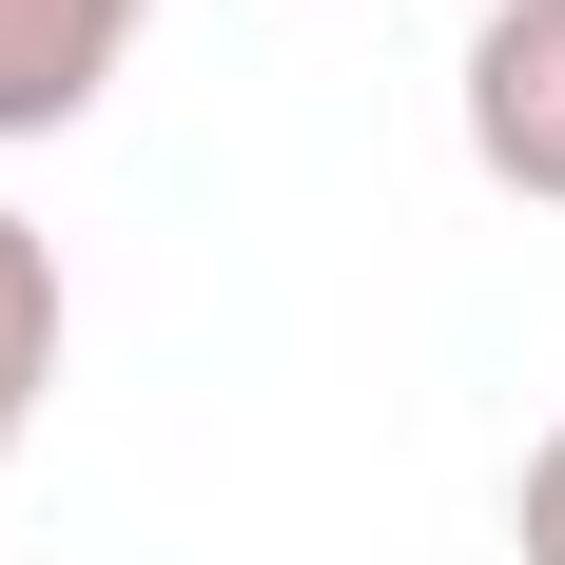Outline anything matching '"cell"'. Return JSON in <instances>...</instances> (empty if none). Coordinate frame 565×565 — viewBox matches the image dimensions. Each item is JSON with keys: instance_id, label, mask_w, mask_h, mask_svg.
<instances>
[{"instance_id": "cell-1", "label": "cell", "mask_w": 565, "mask_h": 565, "mask_svg": "<svg viewBox=\"0 0 565 565\" xmlns=\"http://www.w3.org/2000/svg\"><path fill=\"white\" fill-rule=\"evenodd\" d=\"M449 117H468V175H488V195L565 215V0H488V20H468Z\"/></svg>"}, {"instance_id": "cell-2", "label": "cell", "mask_w": 565, "mask_h": 565, "mask_svg": "<svg viewBox=\"0 0 565 565\" xmlns=\"http://www.w3.org/2000/svg\"><path fill=\"white\" fill-rule=\"evenodd\" d=\"M157 0H0V137H78Z\"/></svg>"}, {"instance_id": "cell-3", "label": "cell", "mask_w": 565, "mask_h": 565, "mask_svg": "<svg viewBox=\"0 0 565 565\" xmlns=\"http://www.w3.org/2000/svg\"><path fill=\"white\" fill-rule=\"evenodd\" d=\"M40 391H58V234H40V215H0V468H20Z\"/></svg>"}, {"instance_id": "cell-4", "label": "cell", "mask_w": 565, "mask_h": 565, "mask_svg": "<svg viewBox=\"0 0 565 565\" xmlns=\"http://www.w3.org/2000/svg\"><path fill=\"white\" fill-rule=\"evenodd\" d=\"M508 546H526V565H565V429L526 449V488H508Z\"/></svg>"}]
</instances>
